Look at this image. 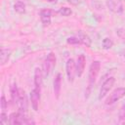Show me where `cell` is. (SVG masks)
<instances>
[{"instance_id":"obj_18","label":"cell","mask_w":125,"mask_h":125,"mask_svg":"<svg viewBox=\"0 0 125 125\" xmlns=\"http://www.w3.org/2000/svg\"><path fill=\"white\" fill-rule=\"evenodd\" d=\"M112 46H113V41H112L110 38L105 37V38L103 40V47H104V49L108 50V49H110Z\"/></svg>"},{"instance_id":"obj_23","label":"cell","mask_w":125,"mask_h":125,"mask_svg":"<svg viewBox=\"0 0 125 125\" xmlns=\"http://www.w3.org/2000/svg\"><path fill=\"white\" fill-rule=\"evenodd\" d=\"M7 121H9L8 120V115L5 113V111H2V113L0 114V122L2 124H5Z\"/></svg>"},{"instance_id":"obj_10","label":"cell","mask_w":125,"mask_h":125,"mask_svg":"<svg viewBox=\"0 0 125 125\" xmlns=\"http://www.w3.org/2000/svg\"><path fill=\"white\" fill-rule=\"evenodd\" d=\"M85 64H86V59L84 55H80L77 58V62L75 63V68H76V75L78 77H81L83 72H84V68H85Z\"/></svg>"},{"instance_id":"obj_13","label":"cell","mask_w":125,"mask_h":125,"mask_svg":"<svg viewBox=\"0 0 125 125\" xmlns=\"http://www.w3.org/2000/svg\"><path fill=\"white\" fill-rule=\"evenodd\" d=\"M11 56V51L5 48L1 49V55H0V62H1V65H4L10 59Z\"/></svg>"},{"instance_id":"obj_6","label":"cell","mask_w":125,"mask_h":125,"mask_svg":"<svg viewBox=\"0 0 125 125\" xmlns=\"http://www.w3.org/2000/svg\"><path fill=\"white\" fill-rule=\"evenodd\" d=\"M66 75L68 78L69 82H73L74 81V77L76 75V68H75V62L73 61V59H68L66 62Z\"/></svg>"},{"instance_id":"obj_19","label":"cell","mask_w":125,"mask_h":125,"mask_svg":"<svg viewBox=\"0 0 125 125\" xmlns=\"http://www.w3.org/2000/svg\"><path fill=\"white\" fill-rule=\"evenodd\" d=\"M66 42H67V44H70V45H79V44H81L80 39L78 37H75V36L68 37L66 39Z\"/></svg>"},{"instance_id":"obj_8","label":"cell","mask_w":125,"mask_h":125,"mask_svg":"<svg viewBox=\"0 0 125 125\" xmlns=\"http://www.w3.org/2000/svg\"><path fill=\"white\" fill-rule=\"evenodd\" d=\"M30 101H31V105L35 111L38 110L39 108V101H40V90L34 88L30 92Z\"/></svg>"},{"instance_id":"obj_17","label":"cell","mask_w":125,"mask_h":125,"mask_svg":"<svg viewBox=\"0 0 125 125\" xmlns=\"http://www.w3.org/2000/svg\"><path fill=\"white\" fill-rule=\"evenodd\" d=\"M58 13L61 15V16H63V17H68L72 14V11L70 8H67V7H62L60 8V10L58 11Z\"/></svg>"},{"instance_id":"obj_26","label":"cell","mask_w":125,"mask_h":125,"mask_svg":"<svg viewBox=\"0 0 125 125\" xmlns=\"http://www.w3.org/2000/svg\"><path fill=\"white\" fill-rule=\"evenodd\" d=\"M45 1L50 2V3H56V2H57V0H45Z\"/></svg>"},{"instance_id":"obj_4","label":"cell","mask_w":125,"mask_h":125,"mask_svg":"<svg viewBox=\"0 0 125 125\" xmlns=\"http://www.w3.org/2000/svg\"><path fill=\"white\" fill-rule=\"evenodd\" d=\"M125 96V88L123 87H119L117 89H115L110 95L109 97L105 100V104H112L115 102L119 101L120 99H122Z\"/></svg>"},{"instance_id":"obj_7","label":"cell","mask_w":125,"mask_h":125,"mask_svg":"<svg viewBox=\"0 0 125 125\" xmlns=\"http://www.w3.org/2000/svg\"><path fill=\"white\" fill-rule=\"evenodd\" d=\"M106 6L109 11L119 14L123 11V4L121 0H106Z\"/></svg>"},{"instance_id":"obj_25","label":"cell","mask_w":125,"mask_h":125,"mask_svg":"<svg viewBox=\"0 0 125 125\" xmlns=\"http://www.w3.org/2000/svg\"><path fill=\"white\" fill-rule=\"evenodd\" d=\"M69 4H71V5H73V6H77V5H79L80 4V2H81V0H66Z\"/></svg>"},{"instance_id":"obj_15","label":"cell","mask_w":125,"mask_h":125,"mask_svg":"<svg viewBox=\"0 0 125 125\" xmlns=\"http://www.w3.org/2000/svg\"><path fill=\"white\" fill-rule=\"evenodd\" d=\"M10 92H11V98H12V101L17 104L18 100H19V96H20V89H18L17 87V84H13L10 88Z\"/></svg>"},{"instance_id":"obj_16","label":"cell","mask_w":125,"mask_h":125,"mask_svg":"<svg viewBox=\"0 0 125 125\" xmlns=\"http://www.w3.org/2000/svg\"><path fill=\"white\" fill-rule=\"evenodd\" d=\"M14 10L19 14H24L25 13V5L21 1H17L14 4Z\"/></svg>"},{"instance_id":"obj_1","label":"cell","mask_w":125,"mask_h":125,"mask_svg":"<svg viewBox=\"0 0 125 125\" xmlns=\"http://www.w3.org/2000/svg\"><path fill=\"white\" fill-rule=\"evenodd\" d=\"M100 69H101V62L99 61H94L91 63L90 68H89V73H88V81H89V84H88V88H87V90L85 92L86 99L89 97V95L91 93V89H92L93 85L96 82V79L98 77V74L100 72Z\"/></svg>"},{"instance_id":"obj_5","label":"cell","mask_w":125,"mask_h":125,"mask_svg":"<svg viewBox=\"0 0 125 125\" xmlns=\"http://www.w3.org/2000/svg\"><path fill=\"white\" fill-rule=\"evenodd\" d=\"M115 83V78L114 77H108L103 84L101 87V91L99 94V100H102L103 98H104L106 96V94L109 92V90L112 88V86Z\"/></svg>"},{"instance_id":"obj_27","label":"cell","mask_w":125,"mask_h":125,"mask_svg":"<svg viewBox=\"0 0 125 125\" xmlns=\"http://www.w3.org/2000/svg\"><path fill=\"white\" fill-rule=\"evenodd\" d=\"M123 124H124V125H125V121H124V122H123Z\"/></svg>"},{"instance_id":"obj_11","label":"cell","mask_w":125,"mask_h":125,"mask_svg":"<svg viewBox=\"0 0 125 125\" xmlns=\"http://www.w3.org/2000/svg\"><path fill=\"white\" fill-rule=\"evenodd\" d=\"M43 71L41 68L36 67L35 71H34V85L35 88L41 91V87H42V81H43Z\"/></svg>"},{"instance_id":"obj_14","label":"cell","mask_w":125,"mask_h":125,"mask_svg":"<svg viewBox=\"0 0 125 125\" xmlns=\"http://www.w3.org/2000/svg\"><path fill=\"white\" fill-rule=\"evenodd\" d=\"M77 37L80 39V41H81V44H83V45H85L86 47H90L91 46V39H90V37L87 35V34H85V33H83L82 31H78V35H77Z\"/></svg>"},{"instance_id":"obj_22","label":"cell","mask_w":125,"mask_h":125,"mask_svg":"<svg viewBox=\"0 0 125 125\" xmlns=\"http://www.w3.org/2000/svg\"><path fill=\"white\" fill-rule=\"evenodd\" d=\"M7 106H8V102L5 98V96H2V98H1V108H2V110L5 111Z\"/></svg>"},{"instance_id":"obj_3","label":"cell","mask_w":125,"mask_h":125,"mask_svg":"<svg viewBox=\"0 0 125 125\" xmlns=\"http://www.w3.org/2000/svg\"><path fill=\"white\" fill-rule=\"evenodd\" d=\"M55 64H56V56L54 53H49L43 62V66H42L43 75L48 76L50 74L51 70L53 69V67L55 66Z\"/></svg>"},{"instance_id":"obj_12","label":"cell","mask_w":125,"mask_h":125,"mask_svg":"<svg viewBox=\"0 0 125 125\" xmlns=\"http://www.w3.org/2000/svg\"><path fill=\"white\" fill-rule=\"evenodd\" d=\"M62 74L58 73L55 80H54V93L57 99H59L60 94H61V89H62Z\"/></svg>"},{"instance_id":"obj_2","label":"cell","mask_w":125,"mask_h":125,"mask_svg":"<svg viewBox=\"0 0 125 125\" xmlns=\"http://www.w3.org/2000/svg\"><path fill=\"white\" fill-rule=\"evenodd\" d=\"M34 124L35 122L28 119L25 117L24 113L20 111V112H13L9 116V124L11 125H19V124Z\"/></svg>"},{"instance_id":"obj_20","label":"cell","mask_w":125,"mask_h":125,"mask_svg":"<svg viewBox=\"0 0 125 125\" xmlns=\"http://www.w3.org/2000/svg\"><path fill=\"white\" fill-rule=\"evenodd\" d=\"M116 34L119 38L121 39H125V28L124 27H119L117 30H116Z\"/></svg>"},{"instance_id":"obj_21","label":"cell","mask_w":125,"mask_h":125,"mask_svg":"<svg viewBox=\"0 0 125 125\" xmlns=\"http://www.w3.org/2000/svg\"><path fill=\"white\" fill-rule=\"evenodd\" d=\"M41 22L44 25H49L51 23V17H45V16H40Z\"/></svg>"},{"instance_id":"obj_9","label":"cell","mask_w":125,"mask_h":125,"mask_svg":"<svg viewBox=\"0 0 125 125\" xmlns=\"http://www.w3.org/2000/svg\"><path fill=\"white\" fill-rule=\"evenodd\" d=\"M17 105L20 109V111L21 112H25L27 109V102H26V96H25V92L23 90L20 89V96H19V100L17 102Z\"/></svg>"},{"instance_id":"obj_24","label":"cell","mask_w":125,"mask_h":125,"mask_svg":"<svg viewBox=\"0 0 125 125\" xmlns=\"http://www.w3.org/2000/svg\"><path fill=\"white\" fill-rule=\"evenodd\" d=\"M119 119L120 120H125V104L120 108V111H119Z\"/></svg>"},{"instance_id":"obj_28","label":"cell","mask_w":125,"mask_h":125,"mask_svg":"<svg viewBox=\"0 0 125 125\" xmlns=\"http://www.w3.org/2000/svg\"><path fill=\"white\" fill-rule=\"evenodd\" d=\"M124 56H125V53H124Z\"/></svg>"}]
</instances>
